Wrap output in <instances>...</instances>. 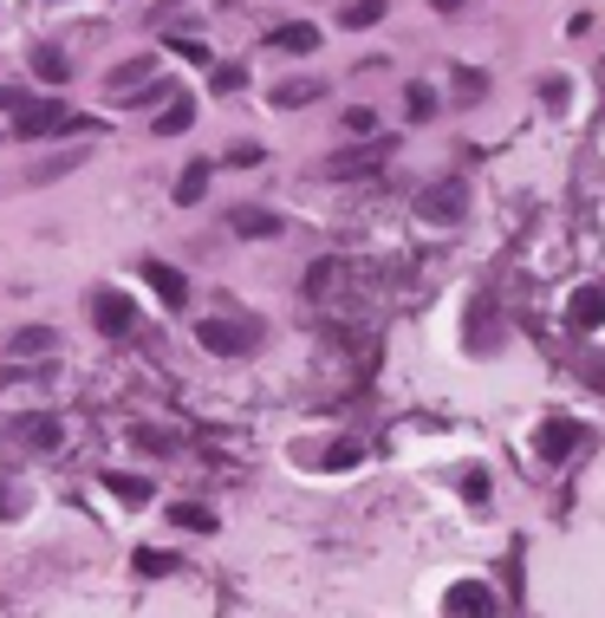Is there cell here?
<instances>
[{
	"instance_id": "1",
	"label": "cell",
	"mask_w": 605,
	"mask_h": 618,
	"mask_svg": "<svg viewBox=\"0 0 605 618\" xmlns=\"http://www.w3.org/2000/svg\"><path fill=\"white\" fill-rule=\"evenodd\" d=\"M196 339H202V352H215V358H241V352H254V345H261V319L215 313V319H202V326H196Z\"/></svg>"
},
{
	"instance_id": "2",
	"label": "cell",
	"mask_w": 605,
	"mask_h": 618,
	"mask_svg": "<svg viewBox=\"0 0 605 618\" xmlns=\"http://www.w3.org/2000/svg\"><path fill=\"white\" fill-rule=\"evenodd\" d=\"M52 130H91V117H72L59 98H26V111L13 117V137L33 143V137H52Z\"/></svg>"
},
{
	"instance_id": "3",
	"label": "cell",
	"mask_w": 605,
	"mask_h": 618,
	"mask_svg": "<svg viewBox=\"0 0 605 618\" xmlns=\"http://www.w3.org/2000/svg\"><path fill=\"white\" fill-rule=\"evenodd\" d=\"M7 443H20V450L46 456V450H59V443H65V424H59L52 411H20V417H7Z\"/></svg>"
},
{
	"instance_id": "4",
	"label": "cell",
	"mask_w": 605,
	"mask_h": 618,
	"mask_svg": "<svg viewBox=\"0 0 605 618\" xmlns=\"http://www.w3.org/2000/svg\"><path fill=\"white\" fill-rule=\"evenodd\" d=\"M91 326H98L104 339H124V332L137 326V306H130L117 287H98V293H91Z\"/></svg>"
},
{
	"instance_id": "5",
	"label": "cell",
	"mask_w": 605,
	"mask_h": 618,
	"mask_svg": "<svg viewBox=\"0 0 605 618\" xmlns=\"http://www.w3.org/2000/svg\"><path fill=\"white\" fill-rule=\"evenodd\" d=\"M443 613L450 618H495L502 600H495V587H482V580H456V587L443 593Z\"/></svg>"
},
{
	"instance_id": "6",
	"label": "cell",
	"mask_w": 605,
	"mask_h": 618,
	"mask_svg": "<svg viewBox=\"0 0 605 618\" xmlns=\"http://www.w3.org/2000/svg\"><path fill=\"white\" fill-rule=\"evenodd\" d=\"M143 85H156V59H150V52H137V59H124V65L104 72V91H117V98H130V91H143Z\"/></svg>"
},
{
	"instance_id": "7",
	"label": "cell",
	"mask_w": 605,
	"mask_h": 618,
	"mask_svg": "<svg viewBox=\"0 0 605 618\" xmlns=\"http://www.w3.org/2000/svg\"><path fill=\"white\" fill-rule=\"evenodd\" d=\"M143 280H150V293L176 313V306H189V280H182V267H169V261H143Z\"/></svg>"
},
{
	"instance_id": "8",
	"label": "cell",
	"mask_w": 605,
	"mask_h": 618,
	"mask_svg": "<svg viewBox=\"0 0 605 618\" xmlns=\"http://www.w3.org/2000/svg\"><path fill=\"white\" fill-rule=\"evenodd\" d=\"M59 352V332L52 326H20L13 339H7V358H26V365H46Z\"/></svg>"
},
{
	"instance_id": "9",
	"label": "cell",
	"mask_w": 605,
	"mask_h": 618,
	"mask_svg": "<svg viewBox=\"0 0 605 618\" xmlns=\"http://www.w3.org/2000/svg\"><path fill=\"white\" fill-rule=\"evenodd\" d=\"M228 228H235L241 241H274V235H280V215H274V209L241 202V209H228Z\"/></svg>"
},
{
	"instance_id": "10",
	"label": "cell",
	"mask_w": 605,
	"mask_h": 618,
	"mask_svg": "<svg viewBox=\"0 0 605 618\" xmlns=\"http://www.w3.org/2000/svg\"><path fill=\"white\" fill-rule=\"evenodd\" d=\"M417 209H424V222H456L463 215V182H430Z\"/></svg>"
},
{
	"instance_id": "11",
	"label": "cell",
	"mask_w": 605,
	"mask_h": 618,
	"mask_svg": "<svg viewBox=\"0 0 605 618\" xmlns=\"http://www.w3.org/2000/svg\"><path fill=\"white\" fill-rule=\"evenodd\" d=\"M567 326H574V332H600L605 326V287H580V293H574Z\"/></svg>"
},
{
	"instance_id": "12",
	"label": "cell",
	"mask_w": 605,
	"mask_h": 618,
	"mask_svg": "<svg viewBox=\"0 0 605 618\" xmlns=\"http://www.w3.org/2000/svg\"><path fill=\"white\" fill-rule=\"evenodd\" d=\"M189 124H196V98L189 91H169V104L156 111V137H182Z\"/></svg>"
},
{
	"instance_id": "13",
	"label": "cell",
	"mask_w": 605,
	"mask_h": 618,
	"mask_svg": "<svg viewBox=\"0 0 605 618\" xmlns=\"http://www.w3.org/2000/svg\"><path fill=\"white\" fill-rule=\"evenodd\" d=\"M209 176H215V163H209V156L182 163V176H176V202H182V209H196V202L209 196Z\"/></svg>"
},
{
	"instance_id": "14",
	"label": "cell",
	"mask_w": 605,
	"mask_h": 618,
	"mask_svg": "<svg viewBox=\"0 0 605 618\" xmlns=\"http://www.w3.org/2000/svg\"><path fill=\"white\" fill-rule=\"evenodd\" d=\"M104 489H111L117 502H130V508H143V502L156 495V482H150V476H130V469H104Z\"/></svg>"
},
{
	"instance_id": "15",
	"label": "cell",
	"mask_w": 605,
	"mask_h": 618,
	"mask_svg": "<svg viewBox=\"0 0 605 618\" xmlns=\"http://www.w3.org/2000/svg\"><path fill=\"white\" fill-rule=\"evenodd\" d=\"M267 39H274L280 52H319V26H313V20H287V26H274Z\"/></svg>"
},
{
	"instance_id": "16",
	"label": "cell",
	"mask_w": 605,
	"mask_h": 618,
	"mask_svg": "<svg viewBox=\"0 0 605 618\" xmlns=\"http://www.w3.org/2000/svg\"><path fill=\"white\" fill-rule=\"evenodd\" d=\"M385 156V143H358V150H339V156H326V176H358V169H371Z\"/></svg>"
},
{
	"instance_id": "17",
	"label": "cell",
	"mask_w": 605,
	"mask_h": 618,
	"mask_svg": "<svg viewBox=\"0 0 605 618\" xmlns=\"http://www.w3.org/2000/svg\"><path fill=\"white\" fill-rule=\"evenodd\" d=\"M574 443H580V424H541V437H534V450H541L547 463H560Z\"/></svg>"
},
{
	"instance_id": "18",
	"label": "cell",
	"mask_w": 605,
	"mask_h": 618,
	"mask_svg": "<svg viewBox=\"0 0 605 618\" xmlns=\"http://www.w3.org/2000/svg\"><path fill=\"white\" fill-rule=\"evenodd\" d=\"M33 72H39L46 85H65V78H72V59H65V46H33Z\"/></svg>"
},
{
	"instance_id": "19",
	"label": "cell",
	"mask_w": 605,
	"mask_h": 618,
	"mask_svg": "<svg viewBox=\"0 0 605 618\" xmlns=\"http://www.w3.org/2000/svg\"><path fill=\"white\" fill-rule=\"evenodd\" d=\"M385 13H391V0H345V13H339V20H345L352 33H365V26H378Z\"/></svg>"
},
{
	"instance_id": "20",
	"label": "cell",
	"mask_w": 605,
	"mask_h": 618,
	"mask_svg": "<svg viewBox=\"0 0 605 618\" xmlns=\"http://www.w3.org/2000/svg\"><path fill=\"white\" fill-rule=\"evenodd\" d=\"M169 521H176V528H189V534H215V515H209L202 502H176V508H169Z\"/></svg>"
},
{
	"instance_id": "21",
	"label": "cell",
	"mask_w": 605,
	"mask_h": 618,
	"mask_svg": "<svg viewBox=\"0 0 605 618\" xmlns=\"http://www.w3.org/2000/svg\"><path fill=\"white\" fill-rule=\"evenodd\" d=\"M313 98H319V85H313V78H287V85H274V104H280V111L313 104Z\"/></svg>"
},
{
	"instance_id": "22",
	"label": "cell",
	"mask_w": 605,
	"mask_h": 618,
	"mask_svg": "<svg viewBox=\"0 0 605 618\" xmlns=\"http://www.w3.org/2000/svg\"><path fill=\"white\" fill-rule=\"evenodd\" d=\"M130 560H137V573H143V580H163V573L176 567V554H163V547H137Z\"/></svg>"
},
{
	"instance_id": "23",
	"label": "cell",
	"mask_w": 605,
	"mask_h": 618,
	"mask_svg": "<svg viewBox=\"0 0 605 618\" xmlns=\"http://www.w3.org/2000/svg\"><path fill=\"white\" fill-rule=\"evenodd\" d=\"M130 443H137V450H150V456H169V450H176V437H163V430H150V424H137V430H130Z\"/></svg>"
},
{
	"instance_id": "24",
	"label": "cell",
	"mask_w": 605,
	"mask_h": 618,
	"mask_svg": "<svg viewBox=\"0 0 605 618\" xmlns=\"http://www.w3.org/2000/svg\"><path fill=\"white\" fill-rule=\"evenodd\" d=\"M209 78H215V91H241V85H248V65L228 59V65H209Z\"/></svg>"
},
{
	"instance_id": "25",
	"label": "cell",
	"mask_w": 605,
	"mask_h": 618,
	"mask_svg": "<svg viewBox=\"0 0 605 618\" xmlns=\"http://www.w3.org/2000/svg\"><path fill=\"white\" fill-rule=\"evenodd\" d=\"M26 515V489L20 482H0V521H20Z\"/></svg>"
},
{
	"instance_id": "26",
	"label": "cell",
	"mask_w": 605,
	"mask_h": 618,
	"mask_svg": "<svg viewBox=\"0 0 605 618\" xmlns=\"http://www.w3.org/2000/svg\"><path fill=\"white\" fill-rule=\"evenodd\" d=\"M345 130L371 137V130H378V111H371V104H352V111H345Z\"/></svg>"
},
{
	"instance_id": "27",
	"label": "cell",
	"mask_w": 605,
	"mask_h": 618,
	"mask_svg": "<svg viewBox=\"0 0 605 618\" xmlns=\"http://www.w3.org/2000/svg\"><path fill=\"white\" fill-rule=\"evenodd\" d=\"M358 456H365V450H358V443H332V450H326V456H319V463H326V469H352V463H358Z\"/></svg>"
},
{
	"instance_id": "28",
	"label": "cell",
	"mask_w": 605,
	"mask_h": 618,
	"mask_svg": "<svg viewBox=\"0 0 605 618\" xmlns=\"http://www.w3.org/2000/svg\"><path fill=\"white\" fill-rule=\"evenodd\" d=\"M169 46H176V52H182V59H196V65H215V59H209V46H202V39H169Z\"/></svg>"
},
{
	"instance_id": "29",
	"label": "cell",
	"mask_w": 605,
	"mask_h": 618,
	"mask_svg": "<svg viewBox=\"0 0 605 618\" xmlns=\"http://www.w3.org/2000/svg\"><path fill=\"white\" fill-rule=\"evenodd\" d=\"M541 91H547V104H554V111H567V91H574V85H567V78H560V72H554V78H547V85H541Z\"/></svg>"
},
{
	"instance_id": "30",
	"label": "cell",
	"mask_w": 605,
	"mask_h": 618,
	"mask_svg": "<svg viewBox=\"0 0 605 618\" xmlns=\"http://www.w3.org/2000/svg\"><path fill=\"white\" fill-rule=\"evenodd\" d=\"M437 111V98H430V85H411V117H430Z\"/></svg>"
},
{
	"instance_id": "31",
	"label": "cell",
	"mask_w": 605,
	"mask_h": 618,
	"mask_svg": "<svg viewBox=\"0 0 605 618\" xmlns=\"http://www.w3.org/2000/svg\"><path fill=\"white\" fill-rule=\"evenodd\" d=\"M228 163H235V169H254V163H261V143H235Z\"/></svg>"
},
{
	"instance_id": "32",
	"label": "cell",
	"mask_w": 605,
	"mask_h": 618,
	"mask_svg": "<svg viewBox=\"0 0 605 618\" xmlns=\"http://www.w3.org/2000/svg\"><path fill=\"white\" fill-rule=\"evenodd\" d=\"M26 98H33V91H13V85H0V111H7V117H20V111H26Z\"/></svg>"
},
{
	"instance_id": "33",
	"label": "cell",
	"mask_w": 605,
	"mask_h": 618,
	"mask_svg": "<svg viewBox=\"0 0 605 618\" xmlns=\"http://www.w3.org/2000/svg\"><path fill=\"white\" fill-rule=\"evenodd\" d=\"M456 7H463V0H437V13H456Z\"/></svg>"
}]
</instances>
